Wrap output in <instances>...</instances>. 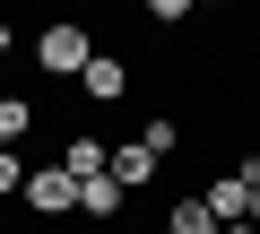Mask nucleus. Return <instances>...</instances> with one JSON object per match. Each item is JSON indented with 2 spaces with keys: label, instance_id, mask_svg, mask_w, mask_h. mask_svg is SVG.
<instances>
[{
  "label": "nucleus",
  "instance_id": "obj_1",
  "mask_svg": "<svg viewBox=\"0 0 260 234\" xmlns=\"http://www.w3.org/2000/svg\"><path fill=\"white\" fill-rule=\"evenodd\" d=\"M35 61H44V78H87L95 44H87V26H44L35 35Z\"/></svg>",
  "mask_w": 260,
  "mask_h": 234
},
{
  "label": "nucleus",
  "instance_id": "obj_2",
  "mask_svg": "<svg viewBox=\"0 0 260 234\" xmlns=\"http://www.w3.org/2000/svg\"><path fill=\"white\" fill-rule=\"evenodd\" d=\"M35 217H70L78 208V182H70V165H26V191H18Z\"/></svg>",
  "mask_w": 260,
  "mask_h": 234
},
{
  "label": "nucleus",
  "instance_id": "obj_3",
  "mask_svg": "<svg viewBox=\"0 0 260 234\" xmlns=\"http://www.w3.org/2000/svg\"><path fill=\"white\" fill-rule=\"evenodd\" d=\"M200 208H208L217 225H251V182H243V174L225 165V174H217V182L200 191Z\"/></svg>",
  "mask_w": 260,
  "mask_h": 234
},
{
  "label": "nucleus",
  "instance_id": "obj_4",
  "mask_svg": "<svg viewBox=\"0 0 260 234\" xmlns=\"http://www.w3.org/2000/svg\"><path fill=\"white\" fill-rule=\"evenodd\" d=\"M61 165H70V182H95V174H113V148H104L95 130H78V139L61 148Z\"/></svg>",
  "mask_w": 260,
  "mask_h": 234
},
{
  "label": "nucleus",
  "instance_id": "obj_5",
  "mask_svg": "<svg viewBox=\"0 0 260 234\" xmlns=\"http://www.w3.org/2000/svg\"><path fill=\"white\" fill-rule=\"evenodd\" d=\"M156 165H165V156H156L148 139H130V148H113V182H121V191H139V182H156Z\"/></svg>",
  "mask_w": 260,
  "mask_h": 234
},
{
  "label": "nucleus",
  "instance_id": "obj_6",
  "mask_svg": "<svg viewBox=\"0 0 260 234\" xmlns=\"http://www.w3.org/2000/svg\"><path fill=\"white\" fill-rule=\"evenodd\" d=\"M78 87H87V104H121V87H130V70H121V61H113V52H95V61H87V78H78Z\"/></svg>",
  "mask_w": 260,
  "mask_h": 234
},
{
  "label": "nucleus",
  "instance_id": "obj_7",
  "mask_svg": "<svg viewBox=\"0 0 260 234\" xmlns=\"http://www.w3.org/2000/svg\"><path fill=\"white\" fill-rule=\"evenodd\" d=\"M113 208H121V182H113V174H95V182H78V217H95V225H104Z\"/></svg>",
  "mask_w": 260,
  "mask_h": 234
},
{
  "label": "nucleus",
  "instance_id": "obj_8",
  "mask_svg": "<svg viewBox=\"0 0 260 234\" xmlns=\"http://www.w3.org/2000/svg\"><path fill=\"white\" fill-rule=\"evenodd\" d=\"M165 234H225V225H217V217H208L200 199H174V217H165Z\"/></svg>",
  "mask_w": 260,
  "mask_h": 234
},
{
  "label": "nucleus",
  "instance_id": "obj_9",
  "mask_svg": "<svg viewBox=\"0 0 260 234\" xmlns=\"http://www.w3.org/2000/svg\"><path fill=\"white\" fill-rule=\"evenodd\" d=\"M26 122H35L26 95H0V148H18V139H26Z\"/></svg>",
  "mask_w": 260,
  "mask_h": 234
},
{
  "label": "nucleus",
  "instance_id": "obj_10",
  "mask_svg": "<svg viewBox=\"0 0 260 234\" xmlns=\"http://www.w3.org/2000/svg\"><path fill=\"white\" fill-rule=\"evenodd\" d=\"M18 191H26V156H18V148H0V199H18Z\"/></svg>",
  "mask_w": 260,
  "mask_h": 234
},
{
  "label": "nucleus",
  "instance_id": "obj_11",
  "mask_svg": "<svg viewBox=\"0 0 260 234\" xmlns=\"http://www.w3.org/2000/svg\"><path fill=\"white\" fill-rule=\"evenodd\" d=\"M234 174L251 182V225H260V156H251V165H234Z\"/></svg>",
  "mask_w": 260,
  "mask_h": 234
},
{
  "label": "nucleus",
  "instance_id": "obj_12",
  "mask_svg": "<svg viewBox=\"0 0 260 234\" xmlns=\"http://www.w3.org/2000/svg\"><path fill=\"white\" fill-rule=\"evenodd\" d=\"M0 61H9V26H0Z\"/></svg>",
  "mask_w": 260,
  "mask_h": 234
},
{
  "label": "nucleus",
  "instance_id": "obj_13",
  "mask_svg": "<svg viewBox=\"0 0 260 234\" xmlns=\"http://www.w3.org/2000/svg\"><path fill=\"white\" fill-rule=\"evenodd\" d=\"M225 234H260V225H225Z\"/></svg>",
  "mask_w": 260,
  "mask_h": 234
}]
</instances>
